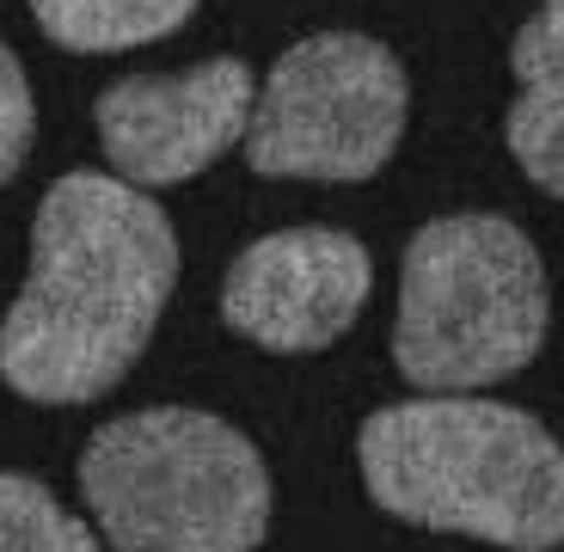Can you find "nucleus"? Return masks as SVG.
Segmentation results:
<instances>
[{
	"mask_svg": "<svg viewBox=\"0 0 564 552\" xmlns=\"http://www.w3.org/2000/svg\"><path fill=\"white\" fill-rule=\"evenodd\" d=\"M31 136H37V105H31V80L19 68V56L0 43V184L19 178L31 154Z\"/></svg>",
	"mask_w": 564,
	"mask_h": 552,
	"instance_id": "obj_11",
	"label": "nucleus"
},
{
	"mask_svg": "<svg viewBox=\"0 0 564 552\" xmlns=\"http://www.w3.org/2000/svg\"><path fill=\"white\" fill-rule=\"evenodd\" d=\"M80 491L117 552H258L270 528L264 454L191 405L111 418L80 454Z\"/></svg>",
	"mask_w": 564,
	"mask_h": 552,
	"instance_id": "obj_3",
	"label": "nucleus"
},
{
	"mask_svg": "<svg viewBox=\"0 0 564 552\" xmlns=\"http://www.w3.org/2000/svg\"><path fill=\"white\" fill-rule=\"evenodd\" d=\"M546 344V264L509 215H436L399 264L393 362L423 393L522 375Z\"/></svg>",
	"mask_w": 564,
	"mask_h": 552,
	"instance_id": "obj_4",
	"label": "nucleus"
},
{
	"mask_svg": "<svg viewBox=\"0 0 564 552\" xmlns=\"http://www.w3.org/2000/svg\"><path fill=\"white\" fill-rule=\"evenodd\" d=\"M178 283V234L111 172H68L31 221V270L0 320V381L37 405H86L141 362Z\"/></svg>",
	"mask_w": 564,
	"mask_h": 552,
	"instance_id": "obj_1",
	"label": "nucleus"
},
{
	"mask_svg": "<svg viewBox=\"0 0 564 552\" xmlns=\"http://www.w3.org/2000/svg\"><path fill=\"white\" fill-rule=\"evenodd\" d=\"M362 485L387 516L503 552L564 546V448L503 399H405L356 436Z\"/></svg>",
	"mask_w": 564,
	"mask_h": 552,
	"instance_id": "obj_2",
	"label": "nucleus"
},
{
	"mask_svg": "<svg viewBox=\"0 0 564 552\" xmlns=\"http://www.w3.org/2000/svg\"><path fill=\"white\" fill-rule=\"evenodd\" d=\"M0 552H99L93 528L31 473H0Z\"/></svg>",
	"mask_w": 564,
	"mask_h": 552,
	"instance_id": "obj_10",
	"label": "nucleus"
},
{
	"mask_svg": "<svg viewBox=\"0 0 564 552\" xmlns=\"http://www.w3.org/2000/svg\"><path fill=\"white\" fill-rule=\"evenodd\" d=\"M375 289V258L344 227H282L252 240L221 283V320L276 356L332 350Z\"/></svg>",
	"mask_w": 564,
	"mask_h": 552,
	"instance_id": "obj_7",
	"label": "nucleus"
},
{
	"mask_svg": "<svg viewBox=\"0 0 564 552\" xmlns=\"http://www.w3.org/2000/svg\"><path fill=\"white\" fill-rule=\"evenodd\" d=\"M509 68L522 93L503 117V142L546 197H564V0H540V13L516 31Z\"/></svg>",
	"mask_w": 564,
	"mask_h": 552,
	"instance_id": "obj_8",
	"label": "nucleus"
},
{
	"mask_svg": "<svg viewBox=\"0 0 564 552\" xmlns=\"http://www.w3.org/2000/svg\"><path fill=\"white\" fill-rule=\"evenodd\" d=\"M258 80L240 56L197 62L184 74H123L99 93L93 123L117 178L135 191L197 178L203 166L246 142Z\"/></svg>",
	"mask_w": 564,
	"mask_h": 552,
	"instance_id": "obj_6",
	"label": "nucleus"
},
{
	"mask_svg": "<svg viewBox=\"0 0 564 552\" xmlns=\"http://www.w3.org/2000/svg\"><path fill=\"white\" fill-rule=\"evenodd\" d=\"M411 111V80L381 37L313 31L282 50L246 123L258 178L362 184L393 160Z\"/></svg>",
	"mask_w": 564,
	"mask_h": 552,
	"instance_id": "obj_5",
	"label": "nucleus"
},
{
	"mask_svg": "<svg viewBox=\"0 0 564 552\" xmlns=\"http://www.w3.org/2000/svg\"><path fill=\"white\" fill-rule=\"evenodd\" d=\"M43 37L74 56H111L160 43L197 13V0H31Z\"/></svg>",
	"mask_w": 564,
	"mask_h": 552,
	"instance_id": "obj_9",
	"label": "nucleus"
}]
</instances>
